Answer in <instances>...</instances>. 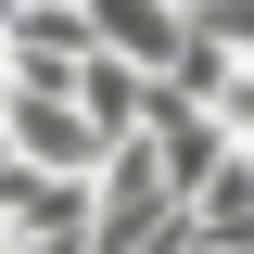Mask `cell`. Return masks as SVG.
Instances as JSON below:
<instances>
[{"label": "cell", "mask_w": 254, "mask_h": 254, "mask_svg": "<svg viewBox=\"0 0 254 254\" xmlns=\"http://www.w3.org/2000/svg\"><path fill=\"white\" fill-rule=\"evenodd\" d=\"M89 38H102L115 64H140V76H178L190 13H178V0H89Z\"/></svg>", "instance_id": "6da1fadb"}, {"label": "cell", "mask_w": 254, "mask_h": 254, "mask_svg": "<svg viewBox=\"0 0 254 254\" xmlns=\"http://www.w3.org/2000/svg\"><path fill=\"white\" fill-rule=\"evenodd\" d=\"M203 115H216V127H229V140H254V64H229L216 89H203Z\"/></svg>", "instance_id": "7a4b0ae2"}, {"label": "cell", "mask_w": 254, "mask_h": 254, "mask_svg": "<svg viewBox=\"0 0 254 254\" xmlns=\"http://www.w3.org/2000/svg\"><path fill=\"white\" fill-rule=\"evenodd\" d=\"M13 13H26V0H0V26H13Z\"/></svg>", "instance_id": "3957f363"}]
</instances>
